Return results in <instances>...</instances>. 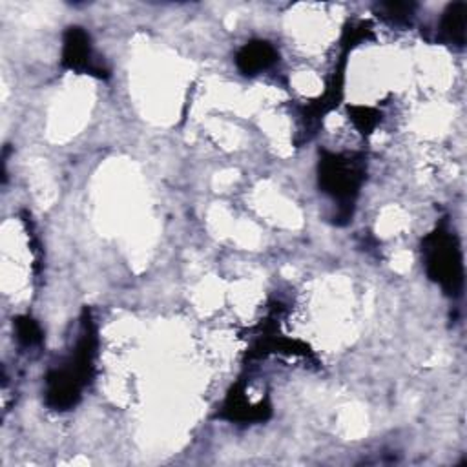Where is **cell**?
Here are the masks:
<instances>
[{
  "mask_svg": "<svg viewBox=\"0 0 467 467\" xmlns=\"http://www.w3.org/2000/svg\"><path fill=\"white\" fill-rule=\"evenodd\" d=\"M427 274L447 294L458 296L463 285V263L456 237L447 230H436L423 241Z\"/></svg>",
  "mask_w": 467,
  "mask_h": 467,
  "instance_id": "cell-1",
  "label": "cell"
},
{
  "mask_svg": "<svg viewBox=\"0 0 467 467\" xmlns=\"http://www.w3.org/2000/svg\"><path fill=\"white\" fill-rule=\"evenodd\" d=\"M361 182V170L356 161L343 155L327 153L319 161V186L337 201L354 199Z\"/></svg>",
  "mask_w": 467,
  "mask_h": 467,
  "instance_id": "cell-2",
  "label": "cell"
},
{
  "mask_svg": "<svg viewBox=\"0 0 467 467\" xmlns=\"http://www.w3.org/2000/svg\"><path fill=\"white\" fill-rule=\"evenodd\" d=\"M80 376L73 370H57L47 378V403L53 409H69L80 392Z\"/></svg>",
  "mask_w": 467,
  "mask_h": 467,
  "instance_id": "cell-3",
  "label": "cell"
},
{
  "mask_svg": "<svg viewBox=\"0 0 467 467\" xmlns=\"http://www.w3.org/2000/svg\"><path fill=\"white\" fill-rule=\"evenodd\" d=\"M275 60H277L275 49L265 40H254V42L244 44L235 57L237 67L244 75H255V73L270 67Z\"/></svg>",
  "mask_w": 467,
  "mask_h": 467,
  "instance_id": "cell-4",
  "label": "cell"
},
{
  "mask_svg": "<svg viewBox=\"0 0 467 467\" xmlns=\"http://www.w3.org/2000/svg\"><path fill=\"white\" fill-rule=\"evenodd\" d=\"M89 38L84 29L80 27H69L64 36V51H62V62L69 69H88L93 71V66L89 64Z\"/></svg>",
  "mask_w": 467,
  "mask_h": 467,
  "instance_id": "cell-5",
  "label": "cell"
},
{
  "mask_svg": "<svg viewBox=\"0 0 467 467\" xmlns=\"http://www.w3.org/2000/svg\"><path fill=\"white\" fill-rule=\"evenodd\" d=\"M465 24H467V4L465 2L451 4L445 9L440 24L441 38L462 47L465 44Z\"/></svg>",
  "mask_w": 467,
  "mask_h": 467,
  "instance_id": "cell-6",
  "label": "cell"
},
{
  "mask_svg": "<svg viewBox=\"0 0 467 467\" xmlns=\"http://www.w3.org/2000/svg\"><path fill=\"white\" fill-rule=\"evenodd\" d=\"M15 328H16V337L22 345L26 347H31V345H36L40 339H42V332H40V327L36 325V321H33L31 317L27 316H22L15 321Z\"/></svg>",
  "mask_w": 467,
  "mask_h": 467,
  "instance_id": "cell-7",
  "label": "cell"
},
{
  "mask_svg": "<svg viewBox=\"0 0 467 467\" xmlns=\"http://www.w3.org/2000/svg\"><path fill=\"white\" fill-rule=\"evenodd\" d=\"M414 4H409V2H383L378 5V11L385 16V18H390L394 22H400V20H407L412 11H414Z\"/></svg>",
  "mask_w": 467,
  "mask_h": 467,
  "instance_id": "cell-8",
  "label": "cell"
}]
</instances>
